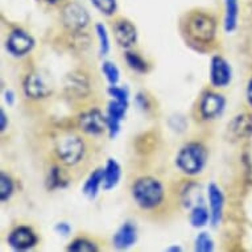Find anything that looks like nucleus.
Returning a JSON list of instances; mask_svg holds the SVG:
<instances>
[{"instance_id": "obj_1", "label": "nucleus", "mask_w": 252, "mask_h": 252, "mask_svg": "<svg viewBox=\"0 0 252 252\" xmlns=\"http://www.w3.org/2000/svg\"><path fill=\"white\" fill-rule=\"evenodd\" d=\"M164 186L155 177H141L132 185V197L137 206L152 210L160 206L164 199Z\"/></svg>"}, {"instance_id": "obj_2", "label": "nucleus", "mask_w": 252, "mask_h": 252, "mask_svg": "<svg viewBox=\"0 0 252 252\" xmlns=\"http://www.w3.org/2000/svg\"><path fill=\"white\" fill-rule=\"evenodd\" d=\"M207 151L199 143H189L182 147L178 152L176 164L182 173L188 176H195L201 173L206 165Z\"/></svg>"}, {"instance_id": "obj_3", "label": "nucleus", "mask_w": 252, "mask_h": 252, "mask_svg": "<svg viewBox=\"0 0 252 252\" xmlns=\"http://www.w3.org/2000/svg\"><path fill=\"white\" fill-rule=\"evenodd\" d=\"M56 153L62 164L75 165L85 155V144L82 139L74 133H65L56 141Z\"/></svg>"}, {"instance_id": "obj_4", "label": "nucleus", "mask_w": 252, "mask_h": 252, "mask_svg": "<svg viewBox=\"0 0 252 252\" xmlns=\"http://www.w3.org/2000/svg\"><path fill=\"white\" fill-rule=\"evenodd\" d=\"M186 31L194 41L209 44L215 37L217 24L214 19L206 13L195 12L189 17L188 24H186Z\"/></svg>"}, {"instance_id": "obj_5", "label": "nucleus", "mask_w": 252, "mask_h": 252, "mask_svg": "<svg viewBox=\"0 0 252 252\" xmlns=\"http://www.w3.org/2000/svg\"><path fill=\"white\" fill-rule=\"evenodd\" d=\"M90 21L89 13L78 3H69L62 11V23L71 32H79L87 27Z\"/></svg>"}, {"instance_id": "obj_6", "label": "nucleus", "mask_w": 252, "mask_h": 252, "mask_svg": "<svg viewBox=\"0 0 252 252\" xmlns=\"http://www.w3.org/2000/svg\"><path fill=\"white\" fill-rule=\"evenodd\" d=\"M63 90L71 99H83L90 94V81L86 74L81 71H73L66 75L63 82Z\"/></svg>"}, {"instance_id": "obj_7", "label": "nucleus", "mask_w": 252, "mask_h": 252, "mask_svg": "<svg viewBox=\"0 0 252 252\" xmlns=\"http://www.w3.org/2000/svg\"><path fill=\"white\" fill-rule=\"evenodd\" d=\"M78 126L85 133L100 135L107 129V119L99 110L93 108L79 115Z\"/></svg>"}, {"instance_id": "obj_8", "label": "nucleus", "mask_w": 252, "mask_h": 252, "mask_svg": "<svg viewBox=\"0 0 252 252\" xmlns=\"http://www.w3.org/2000/svg\"><path fill=\"white\" fill-rule=\"evenodd\" d=\"M23 90H24L25 95L31 99H44L46 96H49L52 93L45 79L36 73L27 75V78L24 79V83H23Z\"/></svg>"}, {"instance_id": "obj_9", "label": "nucleus", "mask_w": 252, "mask_h": 252, "mask_svg": "<svg viewBox=\"0 0 252 252\" xmlns=\"http://www.w3.org/2000/svg\"><path fill=\"white\" fill-rule=\"evenodd\" d=\"M37 243V235L31 227L20 226L15 228L8 236V244L13 250L17 251H25L36 246Z\"/></svg>"}, {"instance_id": "obj_10", "label": "nucleus", "mask_w": 252, "mask_h": 252, "mask_svg": "<svg viewBox=\"0 0 252 252\" xmlns=\"http://www.w3.org/2000/svg\"><path fill=\"white\" fill-rule=\"evenodd\" d=\"M224 106H226V99L223 95L217 93H206L199 103V111L205 119H214L223 112Z\"/></svg>"}, {"instance_id": "obj_11", "label": "nucleus", "mask_w": 252, "mask_h": 252, "mask_svg": "<svg viewBox=\"0 0 252 252\" xmlns=\"http://www.w3.org/2000/svg\"><path fill=\"white\" fill-rule=\"evenodd\" d=\"M34 45V40L31 34L24 32L23 29H16L9 34L7 40V49L13 56H24L32 50Z\"/></svg>"}, {"instance_id": "obj_12", "label": "nucleus", "mask_w": 252, "mask_h": 252, "mask_svg": "<svg viewBox=\"0 0 252 252\" xmlns=\"http://www.w3.org/2000/svg\"><path fill=\"white\" fill-rule=\"evenodd\" d=\"M231 81V67L224 58L214 57L210 65V82L215 87H226Z\"/></svg>"}, {"instance_id": "obj_13", "label": "nucleus", "mask_w": 252, "mask_h": 252, "mask_svg": "<svg viewBox=\"0 0 252 252\" xmlns=\"http://www.w3.org/2000/svg\"><path fill=\"white\" fill-rule=\"evenodd\" d=\"M114 34L118 44L122 48H131V46L136 42L137 38V32L135 25L131 21L126 20V19H119L115 21L114 24Z\"/></svg>"}, {"instance_id": "obj_14", "label": "nucleus", "mask_w": 252, "mask_h": 252, "mask_svg": "<svg viewBox=\"0 0 252 252\" xmlns=\"http://www.w3.org/2000/svg\"><path fill=\"white\" fill-rule=\"evenodd\" d=\"M128 104L122 103L119 100H111L107 107V129L110 137H115L120 131V123L124 119Z\"/></svg>"}, {"instance_id": "obj_15", "label": "nucleus", "mask_w": 252, "mask_h": 252, "mask_svg": "<svg viewBox=\"0 0 252 252\" xmlns=\"http://www.w3.org/2000/svg\"><path fill=\"white\" fill-rule=\"evenodd\" d=\"M207 195H209V203H210L211 222L214 226H217L222 219V211H223L224 205L223 194L215 184H210L207 188Z\"/></svg>"}, {"instance_id": "obj_16", "label": "nucleus", "mask_w": 252, "mask_h": 252, "mask_svg": "<svg viewBox=\"0 0 252 252\" xmlns=\"http://www.w3.org/2000/svg\"><path fill=\"white\" fill-rule=\"evenodd\" d=\"M137 239L136 227L132 223H124L114 236V246L118 250H126L135 244Z\"/></svg>"}, {"instance_id": "obj_17", "label": "nucleus", "mask_w": 252, "mask_h": 252, "mask_svg": "<svg viewBox=\"0 0 252 252\" xmlns=\"http://www.w3.org/2000/svg\"><path fill=\"white\" fill-rule=\"evenodd\" d=\"M228 128L236 137L250 136L252 135V116L247 114L235 116V119L230 123Z\"/></svg>"}, {"instance_id": "obj_18", "label": "nucleus", "mask_w": 252, "mask_h": 252, "mask_svg": "<svg viewBox=\"0 0 252 252\" xmlns=\"http://www.w3.org/2000/svg\"><path fill=\"white\" fill-rule=\"evenodd\" d=\"M120 176H122V170H120L119 164L114 158H108L106 168H104L103 189L110 190L112 188H115L119 182Z\"/></svg>"}, {"instance_id": "obj_19", "label": "nucleus", "mask_w": 252, "mask_h": 252, "mask_svg": "<svg viewBox=\"0 0 252 252\" xmlns=\"http://www.w3.org/2000/svg\"><path fill=\"white\" fill-rule=\"evenodd\" d=\"M104 178V169H96L90 174V177L87 178L86 184L83 186V193L89 198H95L99 190L100 185H103Z\"/></svg>"}, {"instance_id": "obj_20", "label": "nucleus", "mask_w": 252, "mask_h": 252, "mask_svg": "<svg viewBox=\"0 0 252 252\" xmlns=\"http://www.w3.org/2000/svg\"><path fill=\"white\" fill-rule=\"evenodd\" d=\"M224 31L232 32L238 24V15H239V4L238 0H224Z\"/></svg>"}, {"instance_id": "obj_21", "label": "nucleus", "mask_w": 252, "mask_h": 252, "mask_svg": "<svg viewBox=\"0 0 252 252\" xmlns=\"http://www.w3.org/2000/svg\"><path fill=\"white\" fill-rule=\"evenodd\" d=\"M210 214L205 206H195L190 214V223L193 227H202L209 222Z\"/></svg>"}, {"instance_id": "obj_22", "label": "nucleus", "mask_w": 252, "mask_h": 252, "mask_svg": "<svg viewBox=\"0 0 252 252\" xmlns=\"http://www.w3.org/2000/svg\"><path fill=\"white\" fill-rule=\"evenodd\" d=\"M67 251H74V252H93L98 251V247L94 242H91L85 238H78V239L73 240L70 246L67 247Z\"/></svg>"}, {"instance_id": "obj_23", "label": "nucleus", "mask_w": 252, "mask_h": 252, "mask_svg": "<svg viewBox=\"0 0 252 252\" xmlns=\"http://www.w3.org/2000/svg\"><path fill=\"white\" fill-rule=\"evenodd\" d=\"M96 34H98V38H99V52L102 56H106L110 50V38H108L107 29L103 24H96L95 25Z\"/></svg>"}, {"instance_id": "obj_24", "label": "nucleus", "mask_w": 252, "mask_h": 252, "mask_svg": "<svg viewBox=\"0 0 252 252\" xmlns=\"http://www.w3.org/2000/svg\"><path fill=\"white\" fill-rule=\"evenodd\" d=\"M126 61L128 63V66L135 71H139V73H144L147 71V62L143 60V58L139 56L137 53H127L126 54Z\"/></svg>"}, {"instance_id": "obj_25", "label": "nucleus", "mask_w": 252, "mask_h": 252, "mask_svg": "<svg viewBox=\"0 0 252 252\" xmlns=\"http://www.w3.org/2000/svg\"><path fill=\"white\" fill-rule=\"evenodd\" d=\"M214 250V242L207 232H201L195 239V251L211 252Z\"/></svg>"}, {"instance_id": "obj_26", "label": "nucleus", "mask_w": 252, "mask_h": 252, "mask_svg": "<svg viewBox=\"0 0 252 252\" xmlns=\"http://www.w3.org/2000/svg\"><path fill=\"white\" fill-rule=\"evenodd\" d=\"M13 191V182L11 177H8L7 174H0V198L4 202L12 195Z\"/></svg>"}, {"instance_id": "obj_27", "label": "nucleus", "mask_w": 252, "mask_h": 252, "mask_svg": "<svg viewBox=\"0 0 252 252\" xmlns=\"http://www.w3.org/2000/svg\"><path fill=\"white\" fill-rule=\"evenodd\" d=\"M102 71H103V74L106 75V78H107V81L110 82V85H116V83H118V81H119V69L116 67V65L114 62H103V65H102Z\"/></svg>"}, {"instance_id": "obj_28", "label": "nucleus", "mask_w": 252, "mask_h": 252, "mask_svg": "<svg viewBox=\"0 0 252 252\" xmlns=\"http://www.w3.org/2000/svg\"><path fill=\"white\" fill-rule=\"evenodd\" d=\"M93 4L99 9L100 12L104 15H112L116 9V0H91Z\"/></svg>"}, {"instance_id": "obj_29", "label": "nucleus", "mask_w": 252, "mask_h": 252, "mask_svg": "<svg viewBox=\"0 0 252 252\" xmlns=\"http://www.w3.org/2000/svg\"><path fill=\"white\" fill-rule=\"evenodd\" d=\"M108 94L115 100H119L122 103L128 104V91L122 87H118L116 85H111L108 87Z\"/></svg>"}, {"instance_id": "obj_30", "label": "nucleus", "mask_w": 252, "mask_h": 252, "mask_svg": "<svg viewBox=\"0 0 252 252\" xmlns=\"http://www.w3.org/2000/svg\"><path fill=\"white\" fill-rule=\"evenodd\" d=\"M62 182H63V177H62V173L61 170H60V168H57V166L52 168V170L49 172V178H48L49 189L60 188V186H62Z\"/></svg>"}, {"instance_id": "obj_31", "label": "nucleus", "mask_w": 252, "mask_h": 252, "mask_svg": "<svg viewBox=\"0 0 252 252\" xmlns=\"http://www.w3.org/2000/svg\"><path fill=\"white\" fill-rule=\"evenodd\" d=\"M56 231L61 235H69L70 234V226L66 223V222H60V223L56 226Z\"/></svg>"}, {"instance_id": "obj_32", "label": "nucleus", "mask_w": 252, "mask_h": 252, "mask_svg": "<svg viewBox=\"0 0 252 252\" xmlns=\"http://www.w3.org/2000/svg\"><path fill=\"white\" fill-rule=\"evenodd\" d=\"M7 126H8V118L5 115L4 110L1 108V110H0V129H1V131H5Z\"/></svg>"}, {"instance_id": "obj_33", "label": "nucleus", "mask_w": 252, "mask_h": 252, "mask_svg": "<svg viewBox=\"0 0 252 252\" xmlns=\"http://www.w3.org/2000/svg\"><path fill=\"white\" fill-rule=\"evenodd\" d=\"M4 98H5V102L8 103V106H13V103H15V100H16V98H15V93L11 90H7L5 91L4 94Z\"/></svg>"}, {"instance_id": "obj_34", "label": "nucleus", "mask_w": 252, "mask_h": 252, "mask_svg": "<svg viewBox=\"0 0 252 252\" xmlns=\"http://www.w3.org/2000/svg\"><path fill=\"white\" fill-rule=\"evenodd\" d=\"M136 100H137V103L140 104L141 108H147L145 106H148V103H147V98H145V95H143V94H139Z\"/></svg>"}, {"instance_id": "obj_35", "label": "nucleus", "mask_w": 252, "mask_h": 252, "mask_svg": "<svg viewBox=\"0 0 252 252\" xmlns=\"http://www.w3.org/2000/svg\"><path fill=\"white\" fill-rule=\"evenodd\" d=\"M247 100L248 103L252 106V78L250 79V82H248V87H247Z\"/></svg>"}, {"instance_id": "obj_36", "label": "nucleus", "mask_w": 252, "mask_h": 252, "mask_svg": "<svg viewBox=\"0 0 252 252\" xmlns=\"http://www.w3.org/2000/svg\"><path fill=\"white\" fill-rule=\"evenodd\" d=\"M168 251H182L181 247H170L168 248Z\"/></svg>"}, {"instance_id": "obj_37", "label": "nucleus", "mask_w": 252, "mask_h": 252, "mask_svg": "<svg viewBox=\"0 0 252 252\" xmlns=\"http://www.w3.org/2000/svg\"><path fill=\"white\" fill-rule=\"evenodd\" d=\"M48 3H52V4H54V3H58L60 0H46Z\"/></svg>"}]
</instances>
